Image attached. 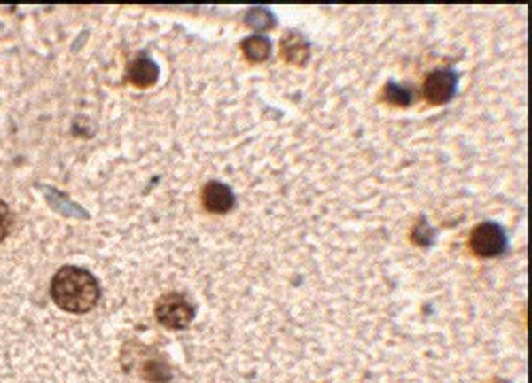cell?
Returning <instances> with one entry per match:
<instances>
[{"label": "cell", "instance_id": "52a82bcc", "mask_svg": "<svg viewBox=\"0 0 532 383\" xmlns=\"http://www.w3.org/2000/svg\"><path fill=\"white\" fill-rule=\"evenodd\" d=\"M281 56H284L286 62L292 64H305L309 58V43L301 32H287V35L281 39Z\"/></svg>", "mask_w": 532, "mask_h": 383}, {"label": "cell", "instance_id": "9c48e42d", "mask_svg": "<svg viewBox=\"0 0 532 383\" xmlns=\"http://www.w3.org/2000/svg\"><path fill=\"white\" fill-rule=\"evenodd\" d=\"M383 98H386V103L394 106H409L413 100V92L411 88H403V85L398 83H387L386 90H383Z\"/></svg>", "mask_w": 532, "mask_h": 383}, {"label": "cell", "instance_id": "7c38bea8", "mask_svg": "<svg viewBox=\"0 0 532 383\" xmlns=\"http://www.w3.org/2000/svg\"><path fill=\"white\" fill-rule=\"evenodd\" d=\"M11 222H13V217H11L9 207L4 205L3 200H0V241H3V238L9 234V231H11Z\"/></svg>", "mask_w": 532, "mask_h": 383}, {"label": "cell", "instance_id": "8992f818", "mask_svg": "<svg viewBox=\"0 0 532 383\" xmlns=\"http://www.w3.org/2000/svg\"><path fill=\"white\" fill-rule=\"evenodd\" d=\"M126 74L128 82L137 85V88H149V85L156 83L158 66L149 60L145 53H141V56H137L135 60H130V64H128Z\"/></svg>", "mask_w": 532, "mask_h": 383}, {"label": "cell", "instance_id": "4fadbf2b", "mask_svg": "<svg viewBox=\"0 0 532 383\" xmlns=\"http://www.w3.org/2000/svg\"><path fill=\"white\" fill-rule=\"evenodd\" d=\"M498 383H507V381H498Z\"/></svg>", "mask_w": 532, "mask_h": 383}, {"label": "cell", "instance_id": "8fae6325", "mask_svg": "<svg viewBox=\"0 0 532 383\" xmlns=\"http://www.w3.org/2000/svg\"><path fill=\"white\" fill-rule=\"evenodd\" d=\"M434 232L430 231V226L426 223V220H419L418 226H415V231L411 232V241L418 243L419 247H428L430 243H433Z\"/></svg>", "mask_w": 532, "mask_h": 383}, {"label": "cell", "instance_id": "ba28073f", "mask_svg": "<svg viewBox=\"0 0 532 383\" xmlns=\"http://www.w3.org/2000/svg\"><path fill=\"white\" fill-rule=\"evenodd\" d=\"M243 56L252 62H264L270 56V41L264 36H247L241 45Z\"/></svg>", "mask_w": 532, "mask_h": 383}, {"label": "cell", "instance_id": "5b68a950", "mask_svg": "<svg viewBox=\"0 0 532 383\" xmlns=\"http://www.w3.org/2000/svg\"><path fill=\"white\" fill-rule=\"evenodd\" d=\"M202 205L211 213H228L234 207L232 190L220 181H209L202 188Z\"/></svg>", "mask_w": 532, "mask_h": 383}, {"label": "cell", "instance_id": "7a4b0ae2", "mask_svg": "<svg viewBox=\"0 0 532 383\" xmlns=\"http://www.w3.org/2000/svg\"><path fill=\"white\" fill-rule=\"evenodd\" d=\"M156 317L164 328L184 330L188 328L194 319V307L190 305L188 298L177 292L164 294L156 305Z\"/></svg>", "mask_w": 532, "mask_h": 383}, {"label": "cell", "instance_id": "30bf717a", "mask_svg": "<svg viewBox=\"0 0 532 383\" xmlns=\"http://www.w3.org/2000/svg\"><path fill=\"white\" fill-rule=\"evenodd\" d=\"M245 21H247L252 28L266 30V28H273L275 18L270 15V11H266V9H252L247 13V18H245Z\"/></svg>", "mask_w": 532, "mask_h": 383}, {"label": "cell", "instance_id": "6da1fadb", "mask_svg": "<svg viewBox=\"0 0 532 383\" xmlns=\"http://www.w3.org/2000/svg\"><path fill=\"white\" fill-rule=\"evenodd\" d=\"M50 292L51 301L68 313H88L100 301V285L96 277L79 266H62L53 275Z\"/></svg>", "mask_w": 532, "mask_h": 383}, {"label": "cell", "instance_id": "3957f363", "mask_svg": "<svg viewBox=\"0 0 532 383\" xmlns=\"http://www.w3.org/2000/svg\"><path fill=\"white\" fill-rule=\"evenodd\" d=\"M468 247L479 258H494L507 249V234L494 222H483L471 231Z\"/></svg>", "mask_w": 532, "mask_h": 383}, {"label": "cell", "instance_id": "277c9868", "mask_svg": "<svg viewBox=\"0 0 532 383\" xmlns=\"http://www.w3.org/2000/svg\"><path fill=\"white\" fill-rule=\"evenodd\" d=\"M458 88V74L450 68H439L424 79V96L428 103L445 105L454 98Z\"/></svg>", "mask_w": 532, "mask_h": 383}]
</instances>
